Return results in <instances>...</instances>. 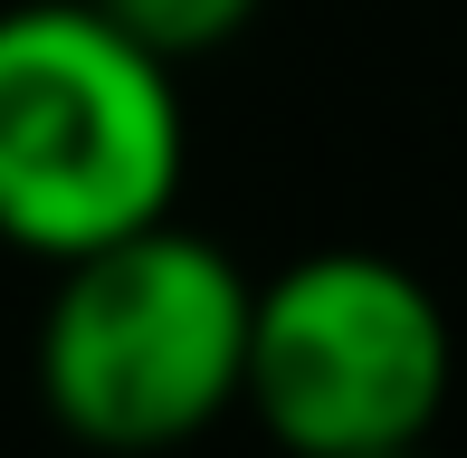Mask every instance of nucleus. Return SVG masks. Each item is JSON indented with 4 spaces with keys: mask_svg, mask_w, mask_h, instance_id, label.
<instances>
[{
    "mask_svg": "<svg viewBox=\"0 0 467 458\" xmlns=\"http://www.w3.org/2000/svg\"><path fill=\"white\" fill-rule=\"evenodd\" d=\"M391 458H430V449H391Z\"/></svg>",
    "mask_w": 467,
    "mask_h": 458,
    "instance_id": "obj_5",
    "label": "nucleus"
},
{
    "mask_svg": "<svg viewBox=\"0 0 467 458\" xmlns=\"http://www.w3.org/2000/svg\"><path fill=\"white\" fill-rule=\"evenodd\" d=\"M248 277L220 239L143 220L57 267L38 316V401L67 440L153 458L239 411L248 382Z\"/></svg>",
    "mask_w": 467,
    "mask_h": 458,
    "instance_id": "obj_2",
    "label": "nucleus"
},
{
    "mask_svg": "<svg viewBox=\"0 0 467 458\" xmlns=\"http://www.w3.org/2000/svg\"><path fill=\"white\" fill-rule=\"evenodd\" d=\"M105 19H115L124 38H143L153 57H172V68H191V57L229 48V38L248 29V19L267 10V0H96Z\"/></svg>",
    "mask_w": 467,
    "mask_h": 458,
    "instance_id": "obj_4",
    "label": "nucleus"
},
{
    "mask_svg": "<svg viewBox=\"0 0 467 458\" xmlns=\"http://www.w3.org/2000/svg\"><path fill=\"white\" fill-rule=\"evenodd\" d=\"M191 124L172 57L96 0L0 10V239L67 267L143 220H172Z\"/></svg>",
    "mask_w": 467,
    "mask_h": 458,
    "instance_id": "obj_1",
    "label": "nucleus"
},
{
    "mask_svg": "<svg viewBox=\"0 0 467 458\" xmlns=\"http://www.w3.org/2000/svg\"><path fill=\"white\" fill-rule=\"evenodd\" d=\"M449 382V306L381 248H306L248 297L239 411H258V430L286 458L430 449Z\"/></svg>",
    "mask_w": 467,
    "mask_h": 458,
    "instance_id": "obj_3",
    "label": "nucleus"
}]
</instances>
